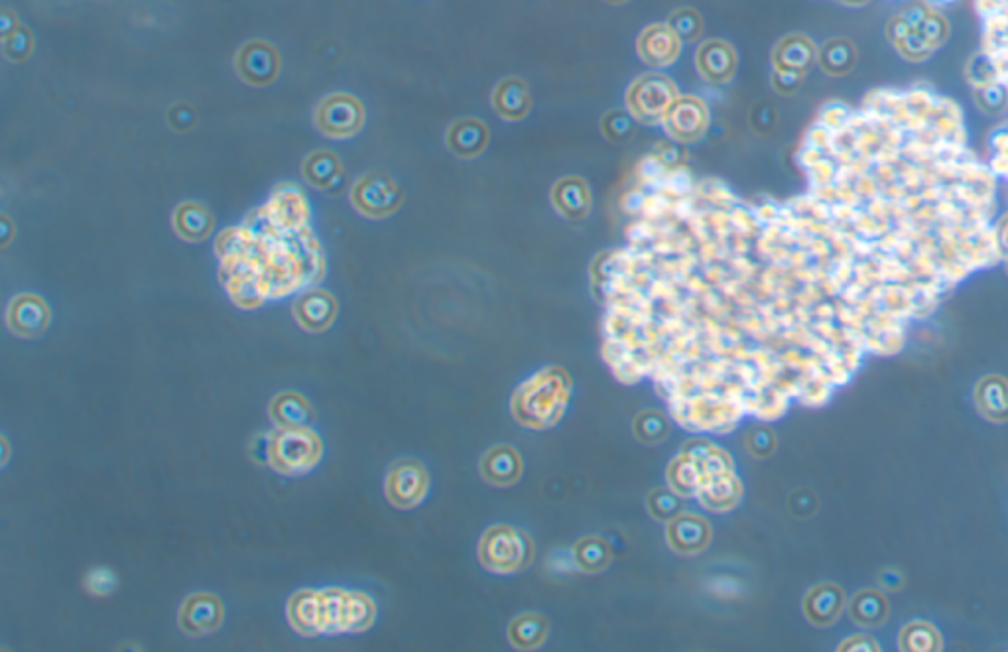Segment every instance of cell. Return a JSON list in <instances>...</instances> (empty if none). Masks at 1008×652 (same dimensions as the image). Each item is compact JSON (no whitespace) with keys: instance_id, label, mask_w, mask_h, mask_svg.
Listing matches in <instances>:
<instances>
[{"instance_id":"14","label":"cell","mask_w":1008,"mask_h":652,"mask_svg":"<svg viewBox=\"0 0 1008 652\" xmlns=\"http://www.w3.org/2000/svg\"><path fill=\"white\" fill-rule=\"evenodd\" d=\"M666 544L676 554H701L707 550L713 538V528L709 521L695 513H680L672 521L666 522Z\"/></svg>"},{"instance_id":"10","label":"cell","mask_w":1008,"mask_h":652,"mask_svg":"<svg viewBox=\"0 0 1008 652\" xmlns=\"http://www.w3.org/2000/svg\"><path fill=\"white\" fill-rule=\"evenodd\" d=\"M225 621L223 599L213 591H193L184 597L178 609V625L191 639L217 633Z\"/></svg>"},{"instance_id":"9","label":"cell","mask_w":1008,"mask_h":652,"mask_svg":"<svg viewBox=\"0 0 1008 652\" xmlns=\"http://www.w3.org/2000/svg\"><path fill=\"white\" fill-rule=\"evenodd\" d=\"M349 199L359 215L380 221L400 211L404 203V192L386 172L371 170L357 178V182L349 190Z\"/></svg>"},{"instance_id":"44","label":"cell","mask_w":1008,"mask_h":652,"mask_svg":"<svg viewBox=\"0 0 1008 652\" xmlns=\"http://www.w3.org/2000/svg\"><path fill=\"white\" fill-rule=\"evenodd\" d=\"M8 225H10V219H8L6 215H2V229H4V239H2V243H0V245H2V249H6V247H8V243H10V239H12V231L8 229Z\"/></svg>"},{"instance_id":"37","label":"cell","mask_w":1008,"mask_h":652,"mask_svg":"<svg viewBox=\"0 0 1008 652\" xmlns=\"http://www.w3.org/2000/svg\"><path fill=\"white\" fill-rule=\"evenodd\" d=\"M778 438L768 424H755L745 434V448L755 459H768L776 452Z\"/></svg>"},{"instance_id":"4","label":"cell","mask_w":1008,"mask_h":652,"mask_svg":"<svg viewBox=\"0 0 1008 652\" xmlns=\"http://www.w3.org/2000/svg\"><path fill=\"white\" fill-rule=\"evenodd\" d=\"M573 383L566 369L546 367L526 379L510 398L512 418L528 430H548L562 422Z\"/></svg>"},{"instance_id":"33","label":"cell","mask_w":1008,"mask_h":652,"mask_svg":"<svg viewBox=\"0 0 1008 652\" xmlns=\"http://www.w3.org/2000/svg\"><path fill=\"white\" fill-rule=\"evenodd\" d=\"M495 107L506 119H520L528 113L530 107V97L526 85L512 77L504 79L503 83L495 89Z\"/></svg>"},{"instance_id":"15","label":"cell","mask_w":1008,"mask_h":652,"mask_svg":"<svg viewBox=\"0 0 1008 652\" xmlns=\"http://www.w3.org/2000/svg\"><path fill=\"white\" fill-rule=\"evenodd\" d=\"M302 176L310 188L327 196H339L345 188V166L331 150H314L302 162Z\"/></svg>"},{"instance_id":"24","label":"cell","mask_w":1008,"mask_h":652,"mask_svg":"<svg viewBox=\"0 0 1008 652\" xmlns=\"http://www.w3.org/2000/svg\"><path fill=\"white\" fill-rule=\"evenodd\" d=\"M975 402L979 412L997 424L1008 422V383L999 377L991 375L979 381L975 387Z\"/></svg>"},{"instance_id":"41","label":"cell","mask_w":1008,"mask_h":652,"mask_svg":"<svg viewBox=\"0 0 1008 652\" xmlns=\"http://www.w3.org/2000/svg\"><path fill=\"white\" fill-rule=\"evenodd\" d=\"M268 452H270V432L256 434L249 444V456L256 465L268 467Z\"/></svg>"},{"instance_id":"45","label":"cell","mask_w":1008,"mask_h":652,"mask_svg":"<svg viewBox=\"0 0 1008 652\" xmlns=\"http://www.w3.org/2000/svg\"><path fill=\"white\" fill-rule=\"evenodd\" d=\"M0 444H2V467H6V465H8V459H10V446H8L6 436H2Z\"/></svg>"},{"instance_id":"8","label":"cell","mask_w":1008,"mask_h":652,"mask_svg":"<svg viewBox=\"0 0 1008 652\" xmlns=\"http://www.w3.org/2000/svg\"><path fill=\"white\" fill-rule=\"evenodd\" d=\"M367 109L351 93H329L314 111V127L327 138L347 140L365 129Z\"/></svg>"},{"instance_id":"40","label":"cell","mask_w":1008,"mask_h":652,"mask_svg":"<svg viewBox=\"0 0 1008 652\" xmlns=\"http://www.w3.org/2000/svg\"><path fill=\"white\" fill-rule=\"evenodd\" d=\"M790 503H798V507H796V505H794V507H790V513H792L794 517H798V515H800V509H804V511H802V519H808V517H812V515L818 511V501H816V497H814L810 491H796V493L790 497Z\"/></svg>"},{"instance_id":"28","label":"cell","mask_w":1008,"mask_h":652,"mask_svg":"<svg viewBox=\"0 0 1008 652\" xmlns=\"http://www.w3.org/2000/svg\"><path fill=\"white\" fill-rule=\"evenodd\" d=\"M447 146L459 158H473L487 146V129L483 123L473 119L457 121L447 131Z\"/></svg>"},{"instance_id":"34","label":"cell","mask_w":1008,"mask_h":652,"mask_svg":"<svg viewBox=\"0 0 1008 652\" xmlns=\"http://www.w3.org/2000/svg\"><path fill=\"white\" fill-rule=\"evenodd\" d=\"M857 60L855 46L849 40H829L819 52V64L831 75H843L853 69Z\"/></svg>"},{"instance_id":"22","label":"cell","mask_w":1008,"mask_h":652,"mask_svg":"<svg viewBox=\"0 0 1008 652\" xmlns=\"http://www.w3.org/2000/svg\"><path fill=\"white\" fill-rule=\"evenodd\" d=\"M697 67L709 81H727L737 66L735 50L723 40H709L697 50Z\"/></svg>"},{"instance_id":"16","label":"cell","mask_w":1008,"mask_h":652,"mask_svg":"<svg viewBox=\"0 0 1008 652\" xmlns=\"http://www.w3.org/2000/svg\"><path fill=\"white\" fill-rule=\"evenodd\" d=\"M847 607V595L843 587L831 582L816 584L808 589L802 601V611L814 627H831L839 621L843 609Z\"/></svg>"},{"instance_id":"17","label":"cell","mask_w":1008,"mask_h":652,"mask_svg":"<svg viewBox=\"0 0 1008 652\" xmlns=\"http://www.w3.org/2000/svg\"><path fill=\"white\" fill-rule=\"evenodd\" d=\"M481 477L495 487H512L524 473V459L514 446L497 444L479 459Z\"/></svg>"},{"instance_id":"30","label":"cell","mask_w":1008,"mask_h":652,"mask_svg":"<svg viewBox=\"0 0 1008 652\" xmlns=\"http://www.w3.org/2000/svg\"><path fill=\"white\" fill-rule=\"evenodd\" d=\"M556 209L571 221L583 219L591 209V196L587 186L577 178H567L554 188Z\"/></svg>"},{"instance_id":"5","label":"cell","mask_w":1008,"mask_h":652,"mask_svg":"<svg viewBox=\"0 0 1008 652\" xmlns=\"http://www.w3.org/2000/svg\"><path fill=\"white\" fill-rule=\"evenodd\" d=\"M323 440L312 426L270 430L268 467L284 477L312 473L323 459Z\"/></svg>"},{"instance_id":"20","label":"cell","mask_w":1008,"mask_h":652,"mask_svg":"<svg viewBox=\"0 0 1008 652\" xmlns=\"http://www.w3.org/2000/svg\"><path fill=\"white\" fill-rule=\"evenodd\" d=\"M680 38L668 24H656L642 32L638 40V54L648 66H670L680 56Z\"/></svg>"},{"instance_id":"42","label":"cell","mask_w":1008,"mask_h":652,"mask_svg":"<svg viewBox=\"0 0 1008 652\" xmlns=\"http://www.w3.org/2000/svg\"><path fill=\"white\" fill-rule=\"evenodd\" d=\"M839 651L841 652H879L881 647L879 643L869 637V635H855V637H849L847 641H843L839 645Z\"/></svg>"},{"instance_id":"3","label":"cell","mask_w":1008,"mask_h":652,"mask_svg":"<svg viewBox=\"0 0 1008 652\" xmlns=\"http://www.w3.org/2000/svg\"><path fill=\"white\" fill-rule=\"evenodd\" d=\"M668 483L680 497H697L713 513L735 509L743 497V485L729 454L709 440H693L668 465Z\"/></svg>"},{"instance_id":"25","label":"cell","mask_w":1008,"mask_h":652,"mask_svg":"<svg viewBox=\"0 0 1008 652\" xmlns=\"http://www.w3.org/2000/svg\"><path fill=\"white\" fill-rule=\"evenodd\" d=\"M814 44L804 36H788L774 50L776 71L800 75L814 64Z\"/></svg>"},{"instance_id":"39","label":"cell","mask_w":1008,"mask_h":652,"mask_svg":"<svg viewBox=\"0 0 1008 652\" xmlns=\"http://www.w3.org/2000/svg\"><path fill=\"white\" fill-rule=\"evenodd\" d=\"M197 121H199V113L188 101H178V103L170 105L166 111L168 127L174 132H180V134L193 131L197 127Z\"/></svg>"},{"instance_id":"23","label":"cell","mask_w":1008,"mask_h":652,"mask_svg":"<svg viewBox=\"0 0 1008 652\" xmlns=\"http://www.w3.org/2000/svg\"><path fill=\"white\" fill-rule=\"evenodd\" d=\"M890 615V605L886 595L879 589H863L855 593L849 601V617L855 625L863 629H875L886 623Z\"/></svg>"},{"instance_id":"27","label":"cell","mask_w":1008,"mask_h":652,"mask_svg":"<svg viewBox=\"0 0 1008 652\" xmlns=\"http://www.w3.org/2000/svg\"><path fill=\"white\" fill-rule=\"evenodd\" d=\"M2 54L12 64H24L34 54V36L10 10H2Z\"/></svg>"},{"instance_id":"38","label":"cell","mask_w":1008,"mask_h":652,"mask_svg":"<svg viewBox=\"0 0 1008 652\" xmlns=\"http://www.w3.org/2000/svg\"><path fill=\"white\" fill-rule=\"evenodd\" d=\"M670 30L680 38V42H692L701 34V16L693 8H680L668 18Z\"/></svg>"},{"instance_id":"7","label":"cell","mask_w":1008,"mask_h":652,"mask_svg":"<svg viewBox=\"0 0 1008 652\" xmlns=\"http://www.w3.org/2000/svg\"><path fill=\"white\" fill-rule=\"evenodd\" d=\"M430 483V473L420 459L400 457L384 475V495L394 509L412 511L428 497Z\"/></svg>"},{"instance_id":"26","label":"cell","mask_w":1008,"mask_h":652,"mask_svg":"<svg viewBox=\"0 0 1008 652\" xmlns=\"http://www.w3.org/2000/svg\"><path fill=\"white\" fill-rule=\"evenodd\" d=\"M573 564L585 574H601L613 562V548L601 536H583L573 544Z\"/></svg>"},{"instance_id":"43","label":"cell","mask_w":1008,"mask_h":652,"mask_svg":"<svg viewBox=\"0 0 1008 652\" xmlns=\"http://www.w3.org/2000/svg\"><path fill=\"white\" fill-rule=\"evenodd\" d=\"M879 580H881L882 587L890 589V591H898L904 586V576L898 570H884L879 576Z\"/></svg>"},{"instance_id":"29","label":"cell","mask_w":1008,"mask_h":652,"mask_svg":"<svg viewBox=\"0 0 1008 652\" xmlns=\"http://www.w3.org/2000/svg\"><path fill=\"white\" fill-rule=\"evenodd\" d=\"M672 99V83L664 77H644L630 91V103L642 113H662Z\"/></svg>"},{"instance_id":"35","label":"cell","mask_w":1008,"mask_h":652,"mask_svg":"<svg viewBox=\"0 0 1008 652\" xmlns=\"http://www.w3.org/2000/svg\"><path fill=\"white\" fill-rule=\"evenodd\" d=\"M646 509L652 519L660 522L672 521L682 513V499L674 489L658 487L646 495Z\"/></svg>"},{"instance_id":"32","label":"cell","mask_w":1008,"mask_h":652,"mask_svg":"<svg viewBox=\"0 0 1008 652\" xmlns=\"http://www.w3.org/2000/svg\"><path fill=\"white\" fill-rule=\"evenodd\" d=\"M898 647L904 652H938L944 649V641L932 623L912 621L900 631Z\"/></svg>"},{"instance_id":"21","label":"cell","mask_w":1008,"mask_h":652,"mask_svg":"<svg viewBox=\"0 0 1008 652\" xmlns=\"http://www.w3.org/2000/svg\"><path fill=\"white\" fill-rule=\"evenodd\" d=\"M550 635V621L546 615L526 611L516 615L506 629V639L516 651H538Z\"/></svg>"},{"instance_id":"1","label":"cell","mask_w":1008,"mask_h":652,"mask_svg":"<svg viewBox=\"0 0 1008 652\" xmlns=\"http://www.w3.org/2000/svg\"><path fill=\"white\" fill-rule=\"evenodd\" d=\"M219 282L241 310H258L315 288L325 276V253L312 225H296L264 203L215 241Z\"/></svg>"},{"instance_id":"13","label":"cell","mask_w":1008,"mask_h":652,"mask_svg":"<svg viewBox=\"0 0 1008 652\" xmlns=\"http://www.w3.org/2000/svg\"><path fill=\"white\" fill-rule=\"evenodd\" d=\"M294 322L308 333H325L339 316L337 298L323 288H310L296 296L292 304Z\"/></svg>"},{"instance_id":"19","label":"cell","mask_w":1008,"mask_h":652,"mask_svg":"<svg viewBox=\"0 0 1008 652\" xmlns=\"http://www.w3.org/2000/svg\"><path fill=\"white\" fill-rule=\"evenodd\" d=\"M268 418L274 428H308L314 426L315 410L302 392H276L268 402Z\"/></svg>"},{"instance_id":"46","label":"cell","mask_w":1008,"mask_h":652,"mask_svg":"<svg viewBox=\"0 0 1008 652\" xmlns=\"http://www.w3.org/2000/svg\"><path fill=\"white\" fill-rule=\"evenodd\" d=\"M607 2H609V4H625V2H629V0H607Z\"/></svg>"},{"instance_id":"6","label":"cell","mask_w":1008,"mask_h":652,"mask_svg":"<svg viewBox=\"0 0 1008 652\" xmlns=\"http://www.w3.org/2000/svg\"><path fill=\"white\" fill-rule=\"evenodd\" d=\"M477 558L485 570L499 576H510L532 564L534 542L516 526L493 524L479 540Z\"/></svg>"},{"instance_id":"18","label":"cell","mask_w":1008,"mask_h":652,"mask_svg":"<svg viewBox=\"0 0 1008 652\" xmlns=\"http://www.w3.org/2000/svg\"><path fill=\"white\" fill-rule=\"evenodd\" d=\"M172 229L186 243H205L215 231V215L201 201H182L172 211Z\"/></svg>"},{"instance_id":"2","label":"cell","mask_w":1008,"mask_h":652,"mask_svg":"<svg viewBox=\"0 0 1008 652\" xmlns=\"http://www.w3.org/2000/svg\"><path fill=\"white\" fill-rule=\"evenodd\" d=\"M375 599L359 589L304 587L286 601V619L306 639L359 635L377 623Z\"/></svg>"},{"instance_id":"12","label":"cell","mask_w":1008,"mask_h":652,"mask_svg":"<svg viewBox=\"0 0 1008 652\" xmlns=\"http://www.w3.org/2000/svg\"><path fill=\"white\" fill-rule=\"evenodd\" d=\"M6 327L20 339H38L52 324L48 302L34 292H20L10 298L4 312Z\"/></svg>"},{"instance_id":"31","label":"cell","mask_w":1008,"mask_h":652,"mask_svg":"<svg viewBox=\"0 0 1008 652\" xmlns=\"http://www.w3.org/2000/svg\"><path fill=\"white\" fill-rule=\"evenodd\" d=\"M632 434L638 442L646 446L662 444L672 434V420L662 410L646 408L634 416Z\"/></svg>"},{"instance_id":"36","label":"cell","mask_w":1008,"mask_h":652,"mask_svg":"<svg viewBox=\"0 0 1008 652\" xmlns=\"http://www.w3.org/2000/svg\"><path fill=\"white\" fill-rule=\"evenodd\" d=\"M83 589L91 597H111L119 589V576L107 566H95L83 576Z\"/></svg>"},{"instance_id":"11","label":"cell","mask_w":1008,"mask_h":652,"mask_svg":"<svg viewBox=\"0 0 1008 652\" xmlns=\"http://www.w3.org/2000/svg\"><path fill=\"white\" fill-rule=\"evenodd\" d=\"M235 71L237 75L251 87H270L276 83L282 71V58L278 50L266 42V40H249L245 42L235 58Z\"/></svg>"}]
</instances>
